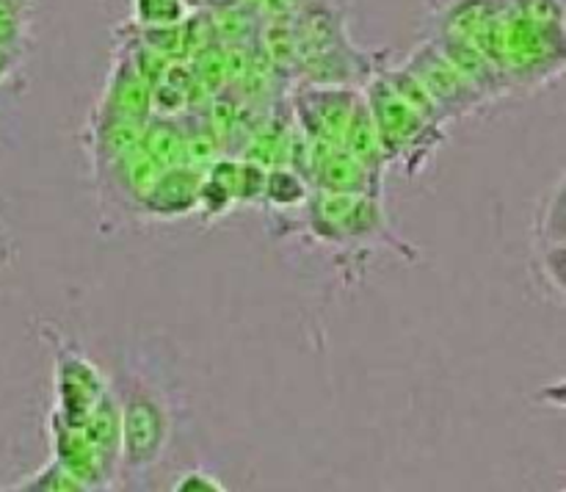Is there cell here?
<instances>
[{"instance_id": "8fae6325", "label": "cell", "mask_w": 566, "mask_h": 492, "mask_svg": "<svg viewBox=\"0 0 566 492\" xmlns=\"http://www.w3.org/2000/svg\"><path fill=\"white\" fill-rule=\"evenodd\" d=\"M497 6H501V0H453L446 14H442L440 33L442 36L475 42L497 11Z\"/></svg>"}, {"instance_id": "6da1fadb", "label": "cell", "mask_w": 566, "mask_h": 492, "mask_svg": "<svg viewBox=\"0 0 566 492\" xmlns=\"http://www.w3.org/2000/svg\"><path fill=\"white\" fill-rule=\"evenodd\" d=\"M365 105H368L370 119H374L385 164H396L401 166L407 175H418L426 166V160L431 158V153H434L442 144V138H446L442 125L426 119L420 111H415L412 105L390 86L385 72H376L368 81V97H365Z\"/></svg>"}, {"instance_id": "4fadbf2b", "label": "cell", "mask_w": 566, "mask_h": 492, "mask_svg": "<svg viewBox=\"0 0 566 492\" xmlns=\"http://www.w3.org/2000/svg\"><path fill=\"white\" fill-rule=\"evenodd\" d=\"M11 490L17 492H88L83 486L81 479L70 473L59 459H48L42 468L36 470L33 475L22 479L20 484H14Z\"/></svg>"}, {"instance_id": "277c9868", "label": "cell", "mask_w": 566, "mask_h": 492, "mask_svg": "<svg viewBox=\"0 0 566 492\" xmlns=\"http://www.w3.org/2000/svg\"><path fill=\"white\" fill-rule=\"evenodd\" d=\"M403 70L426 88L431 100H434L437 111L442 119H457V116H468L479 111L481 105L490 103L484 94L479 92L473 81L437 48V42H423L412 55L407 59Z\"/></svg>"}, {"instance_id": "5bb4252c", "label": "cell", "mask_w": 566, "mask_h": 492, "mask_svg": "<svg viewBox=\"0 0 566 492\" xmlns=\"http://www.w3.org/2000/svg\"><path fill=\"white\" fill-rule=\"evenodd\" d=\"M188 14L186 0H133V20L138 28L180 25Z\"/></svg>"}, {"instance_id": "7c38bea8", "label": "cell", "mask_w": 566, "mask_h": 492, "mask_svg": "<svg viewBox=\"0 0 566 492\" xmlns=\"http://www.w3.org/2000/svg\"><path fill=\"white\" fill-rule=\"evenodd\" d=\"M310 186L307 177L298 169H287V166H276V169L265 171L263 182V199L274 208H298L302 202H307Z\"/></svg>"}, {"instance_id": "9c48e42d", "label": "cell", "mask_w": 566, "mask_h": 492, "mask_svg": "<svg viewBox=\"0 0 566 492\" xmlns=\"http://www.w3.org/2000/svg\"><path fill=\"white\" fill-rule=\"evenodd\" d=\"M50 442H53V459H59L75 479H81L88 492L108 490L111 479L105 475L103 462H99L97 451L83 435L81 426L66 423L59 415H53L50 418Z\"/></svg>"}, {"instance_id": "8992f818", "label": "cell", "mask_w": 566, "mask_h": 492, "mask_svg": "<svg viewBox=\"0 0 566 492\" xmlns=\"http://www.w3.org/2000/svg\"><path fill=\"white\" fill-rule=\"evenodd\" d=\"M108 390L103 370L75 348L61 346L55 352V409L61 420L81 426L94 404Z\"/></svg>"}, {"instance_id": "9a60e30c", "label": "cell", "mask_w": 566, "mask_h": 492, "mask_svg": "<svg viewBox=\"0 0 566 492\" xmlns=\"http://www.w3.org/2000/svg\"><path fill=\"white\" fill-rule=\"evenodd\" d=\"M175 492H227L224 481L216 479L208 470H186L182 475H177Z\"/></svg>"}, {"instance_id": "52a82bcc", "label": "cell", "mask_w": 566, "mask_h": 492, "mask_svg": "<svg viewBox=\"0 0 566 492\" xmlns=\"http://www.w3.org/2000/svg\"><path fill=\"white\" fill-rule=\"evenodd\" d=\"M153 111V92L138 66L133 64L130 53H122L116 59L114 70L108 75V86H105L103 103H99V114L116 116V119H130L147 125V116Z\"/></svg>"}, {"instance_id": "3957f363", "label": "cell", "mask_w": 566, "mask_h": 492, "mask_svg": "<svg viewBox=\"0 0 566 492\" xmlns=\"http://www.w3.org/2000/svg\"><path fill=\"white\" fill-rule=\"evenodd\" d=\"M122 462L119 473H147L160 462L171 440V412L147 381H130L119 396Z\"/></svg>"}, {"instance_id": "2e32d148", "label": "cell", "mask_w": 566, "mask_h": 492, "mask_svg": "<svg viewBox=\"0 0 566 492\" xmlns=\"http://www.w3.org/2000/svg\"><path fill=\"white\" fill-rule=\"evenodd\" d=\"M188 11H202V14H219V11L243 6V0H186Z\"/></svg>"}, {"instance_id": "7a4b0ae2", "label": "cell", "mask_w": 566, "mask_h": 492, "mask_svg": "<svg viewBox=\"0 0 566 492\" xmlns=\"http://www.w3.org/2000/svg\"><path fill=\"white\" fill-rule=\"evenodd\" d=\"M307 221L315 238L326 243H392L398 252H409L385 219L379 197L370 193H346V191H324L318 188L307 197Z\"/></svg>"}, {"instance_id": "5b68a950", "label": "cell", "mask_w": 566, "mask_h": 492, "mask_svg": "<svg viewBox=\"0 0 566 492\" xmlns=\"http://www.w3.org/2000/svg\"><path fill=\"white\" fill-rule=\"evenodd\" d=\"M359 100L363 97L346 86H315V83H307L296 97L302 136L307 142L337 144L340 147Z\"/></svg>"}, {"instance_id": "ba28073f", "label": "cell", "mask_w": 566, "mask_h": 492, "mask_svg": "<svg viewBox=\"0 0 566 492\" xmlns=\"http://www.w3.org/2000/svg\"><path fill=\"white\" fill-rule=\"evenodd\" d=\"M199 186H202V169L197 166H166L153 186L144 191L142 205L149 216L158 219H177L197 210Z\"/></svg>"}, {"instance_id": "30bf717a", "label": "cell", "mask_w": 566, "mask_h": 492, "mask_svg": "<svg viewBox=\"0 0 566 492\" xmlns=\"http://www.w3.org/2000/svg\"><path fill=\"white\" fill-rule=\"evenodd\" d=\"M83 435L97 451L99 462H103L105 475L114 484L119 479V462H122V412H119V396L114 390H105L103 398L92 407V412L83 418L81 423Z\"/></svg>"}]
</instances>
